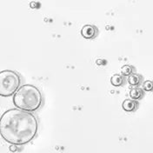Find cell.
Listing matches in <instances>:
<instances>
[{"label":"cell","mask_w":153,"mask_h":153,"mask_svg":"<svg viewBox=\"0 0 153 153\" xmlns=\"http://www.w3.org/2000/svg\"><path fill=\"white\" fill-rule=\"evenodd\" d=\"M144 90L143 88H140L138 86H136L135 88L130 91V97L131 98L135 100H141L144 97Z\"/></svg>","instance_id":"8992f818"},{"label":"cell","mask_w":153,"mask_h":153,"mask_svg":"<svg viewBox=\"0 0 153 153\" xmlns=\"http://www.w3.org/2000/svg\"><path fill=\"white\" fill-rule=\"evenodd\" d=\"M138 103L137 100L135 99H125L122 103V108L123 110L127 111V112H134L137 110L138 108Z\"/></svg>","instance_id":"5b68a950"},{"label":"cell","mask_w":153,"mask_h":153,"mask_svg":"<svg viewBox=\"0 0 153 153\" xmlns=\"http://www.w3.org/2000/svg\"><path fill=\"white\" fill-rule=\"evenodd\" d=\"M96 64L97 65H106V60H104V59H97L96 61Z\"/></svg>","instance_id":"8fae6325"},{"label":"cell","mask_w":153,"mask_h":153,"mask_svg":"<svg viewBox=\"0 0 153 153\" xmlns=\"http://www.w3.org/2000/svg\"><path fill=\"white\" fill-rule=\"evenodd\" d=\"M127 82L130 84V85L134 86V87L139 86L141 84H143V76L139 74L132 73L131 75L128 76Z\"/></svg>","instance_id":"52a82bcc"},{"label":"cell","mask_w":153,"mask_h":153,"mask_svg":"<svg viewBox=\"0 0 153 153\" xmlns=\"http://www.w3.org/2000/svg\"><path fill=\"white\" fill-rule=\"evenodd\" d=\"M125 76H124L123 74L120 75V74H114L113 76L111 77V84L115 87H120V86H123L126 82V79H125Z\"/></svg>","instance_id":"ba28073f"},{"label":"cell","mask_w":153,"mask_h":153,"mask_svg":"<svg viewBox=\"0 0 153 153\" xmlns=\"http://www.w3.org/2000/svg\"><path fill=\"white\" fill-rule=\"evenodd\" d=\"M13 103L17 108L30 112L36 111L43 105V95L35 85H24L14 94Z\"/></svg>","instance_id":"7a4b0ae2"},{"label":"cell","mask_w":153,"mask_h":153,"mask_svg":"<svg viewBox=\"0 0 153 153\" xmlns=\"http://www.w3.org/2000/svg\"><path fill=\"white\" fill-rule=\"evenodd\" d=\"M134 71H135V68L129 65H125L121 68V72L125 76H129L130 75H131L134 72Z\"/></svg>","instance_id":"9c48e42d"},{"label":"cell","mask_w":153,"mask_h":153,"mask_svg":"<svg viewBox=\"0 0 153 153\" xmlns=\"http://www.w3.org/2000/svg\"><path fill=\"white\" fill-rule=\"evenodd\" d=\"M10 152H17L18 151V147H17V144H11L10 146Z\"/></svg>","instance_id":"7c38bea8"},{"label":"cell","mask_w":153,"mask_h":153,"mask_svg":"<svg viewBox=\"0 0 153 153\" xmlns=\"http://www.w3.org/2000/svg\"><path fill=\"white\" fill-rule=\"evenodd\" d=\"M38 131V120L30 111L10 109L0 118V134L11 144L25 145L35 138Z\"/></svg>","instance_id":"6da1fadb"},{"label":"cell","mask_w":153,"mask_h":153,"mask_svg":"<svg viewBox=\"0 0 153 153\" xmlns=\"http://www.w3.org/2000/svg\"><path fill=\"white\" fill-rule=\"evenodd\" d=\"M21 86V76L12 70L0 72V96L8 97L14 95Z\"/></svg>","instance_id":"3957f363"},{"label":"cell","mask_w":153,"mask_h":153,"mask_svg":"<svg viewBox=\"0 0 153 153\" xmlns=\"http://www.w3.org/2000/svg\"><path fill=\"white\" fill-rule=\"evenodd\" d=\"M81 35L85 39H93L98 35V29L92 25H86L81 30Z\"/></svg>","instance_id":"277c9868"},{"label":"cell","mask_w":153,"mask_h":153,"mask_svg":"<svg viewBox=\"0 0 153 153\" xmlns=\"http://www.w3.org/2000/svg\"><path fill=\"white\" fill-rule=\"evenodd\" d=\"M142 85H143L142 88L145 91H153V81L147 80V81H144Z\"/></svg>","instance_id":"30bf717a"}]
</instances>
